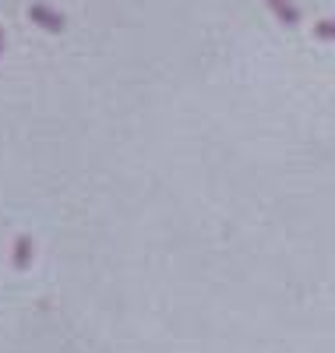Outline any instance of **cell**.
<instances>
[{"instance_id": "5", "label": "cell", "mask_w": 335, "mask_h": 353, "mask_svg": "<svg viewBox=\"0 0 335 353\" xmlns=\"http://www.w3.org/2000/svg\"><path fill=\"white\" fill-rule=\"evenodd\" d=\"M0 53H4V28H0Z\"/></svg>"}, {"instance_id": "2", "label": "cell", "mask_w": 335, "mask_h": 353, "mask_svg": "<svg viewBox=\"0 0 335 353\" xmlns=\"http://www.w3.org/2000/svg\"><path fill=\"white\" fill-rule=\"evenodd\" d=\"M268 8L276 11V18H279L283 25H296V21H300V11H296L293 0H268Z\"/></svg>"}, {"instance_id": "1", "label": "cell", "mask_w": 335, "mask_h": 353, "mask_svg": "<svg viewBox=\"0 0 335 353\" xmlns=\"http://www.w3.org/2000/svg\"><path fill=\"white\" fill-rule=\"evenodd\" d=\"M28 18H32L36 25H43L46 28V32H64V14H60V11H53L50 4H32V8H28Z\"/></svg>"}, {"instance_id": "3", "label": "cell", "mask_w": 335, "mask_h": 353, "mask_svg": "<svg viewBox=\"0 0 335 353\" xmlns=\"http://www.w3.org/2000/svg\"><path fill=\"white\" fill-rule=\"evenodd\" d=\"M314 36H318V39H335V18L318 21V25H314Z\"/></svg>"}, {"instance_id": "4", "label": "cell", "mask_w": 335, "mask_h": 353, "mask_svg": "<svg viewBox=\"0 0 335 353\" xmlns=\"http://www.w3.org/2000/svg\"><path fill=\"white\" fill-rule=\"evenodd\" d=\"M14 254H18V265H28V258H32V241H28V237H21Z\"/></svg>"}]
</instances>
